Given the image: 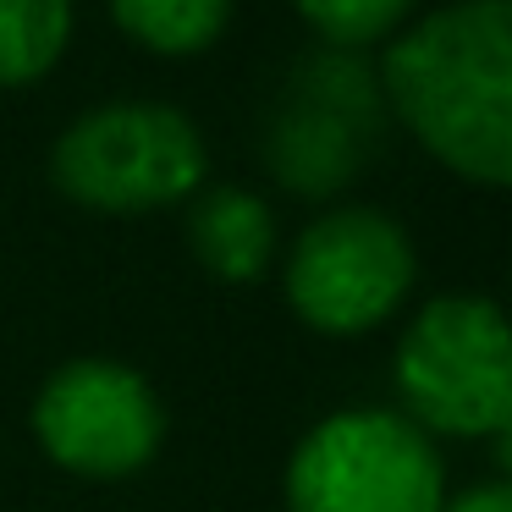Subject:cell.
<instances>
[{
  "label": "cell",
  "instance_id": "6da1fadb",
  "mask_svg": "<svg viewBox=\"0 0 512 512\" xmlns=\"http://www.w3.org/2000/svg\"><path fill=\"white\" fill-rule=\"evenodd\" d=\"M386 111L457 177L512 188V0H452L380 56Z\"/></svg>",
  "mask_w": 512,
  "mask_h": 512
},
{
  "label": "cell",
  "instance_id": "7a4b0ae2",
  "mask_svg": "<svg viewBox=\"0 0 512 512\" xmlns=\"http://www.w3.org/2000/svg\"><path fill=\"white\" fill-rule=\"evenodd\" d=\"M386 122L380 67H369L358 50L314 45L287 67L276 105L265 111L259 160L298 199H331L380 155Z\"/></svg>",
  "mask_w": 512,
  "mask_h": 512
},
{
  "label": "cell",
  "instance_id": "3957f363",
  "mask_svg": "<svg viewBox=\"0 0 512 512\" xmlns=\"http://www.w3.org/2000/svg\"><path fill=\"white\" fill-rule=\"evenodd\" d=\"M204 133L160 100H111L83 111L50 149V177L83 210H160L204 188Z\"/></svg>",
  "mask_w": 512,
  "mask_h": 512
},
{
  "label": "cell",
  "instance_id": "277c9868",
  "mask_svg": "<svg viewBox=\"0 0 512 512\" xmlns=\"http://www.w3.org/2000/svg\"><path fill=\"white\" fill-rule=\"evenodd\" d=\"M397 391L419 430L496 435L512 419V320L474 292L430 298L397 342Z\"/></svg>",
  "mask_w": 512,
  "mask_h": 512
},
{
  "label": "cell",
  "instance_id": "5b68a950",
  "mask_svg": "<svg viewBox=\"0 0 512 512\" xmlns=\"http://www.w3.org/2000/svg\"><path fill=\"white\" fill-rule=\"evenodd\" d=\"M441 501L430 435L391 408L331 413L287 463V512H441Z\"/></svg>",
  "mask_w": 512,
  "mask_h": 512
},
{
  "label": "cell",
  "instance_id": "8992f818",
  "mask_svg": "<svg viewBox=\"0 0 512 512\" xmlns=\"http://www.w3.org/2000/svg\"><path fill=\"white\" fill-rule=\"evenodd\" d=\"M413 243L375 204H336L298 232L287 254V298L314 331L358 336L391 320L413 287Z\"/></svg>",
  "mask_w": 512,
  "mask_h": 512
},
{
  "label": "cell",
  "instance_id": "52a82bcc",
  "mask_svg": "<svg viewBox=\"0 0 512 512\" xmlns=\"http://www.w3.org/2000/svg\"><path fill=\"white\" fill-rule=\"evenodd\" d=\"M34 435L72 474L116 479L160 452L166 408L138 369L116 358H72L39 386Z\"/></svg>",
  "mask_w": 512,
  "mask_h": 512
},
{
  "label": "cell",
  "instance_id": "ba28073f",
  "mask_svg": "<svg viewBox=\"0 0 512 512\" xmlns=\"http://www.w3.org/2000/svg\"><path fill=\"white\" fill-rule=\"evenodd\" d=\"M188 248L210 276L259 281L276 259V210L254 188H199L188 204Z\"/></svg>",
  "mask_w": 512,
  "mask_h": 512
},
{
  "label": "cell",
  "instance_id": "9c48e42d",
  "mask_svg": "<svg viewBox=\"0 0 512 512\" xmlns=\"http://www.w3.org/2000/svg\"><path fill=\"white\" fill-rule=\"evenodd\" d=\"M72 39V0H0V83H34Z\"/></svg>",
  "mask_w": 512,
  "mask_h": 512
},
{
  "label": "cell",
  "instance_id": "30bf717a",
  "mask_svg": "<svg viewBox=\"0 0 512 512\" xmlns=\"http://www.w3.org/2000/svg\"><path fill=\"white\" fill-rule=\"evenodd\" d=\"M111 17L160 56H193L221 39L232 0H111Z\"/></svg>",
  "mask_w": 512,
  "mask_h": 512
},
{
  "label": "cell",
  "instance_id": "8fae6325",
  "mask_svg": "<svg viewBox=\"0 0 512 512\" xmlns=\"http://www.w3.org/2000/svg\"><path fill=\"white\" fill-rule=\"evenodd\" d=\"M298 17L320 34V45L364 50L369 39L391 34L413 12V0H292Z\"/></svg>",
  "mask_w": 512,
  "mask_h": 512
},
{
  "label": "cell",
  "instance_id": "7c38bea8",
  "mask_svg": "<svg viewBox=\"0 0 512 512\" xmlns=\"http://www.w3.org/2000/svg\"><path fill=\"white\" fill-rule=\"evenodd\" d=\"M441 512H512V485H507V479L474 485V490H463V496L441 501Z\"/></svg>",
  "mask_w": 512,
  "mask_h": 512
},
{
  "label": "cell",
  "instance_id": "4fadbf2b",
  "mask_svg": "<svg viewBox=\"0 0 512 512\" xmlns=\"http://www.w3.org/2000/svg\"><path fill=\"white\" fill-rule=\"evenodd\" d=\"M490 441H496V463H501V474H507V485H512V419L501 424V430L490 435Z\"/></svg>",
  "mask_w": 512,
  "mask_h": 512
}]
</instances>
